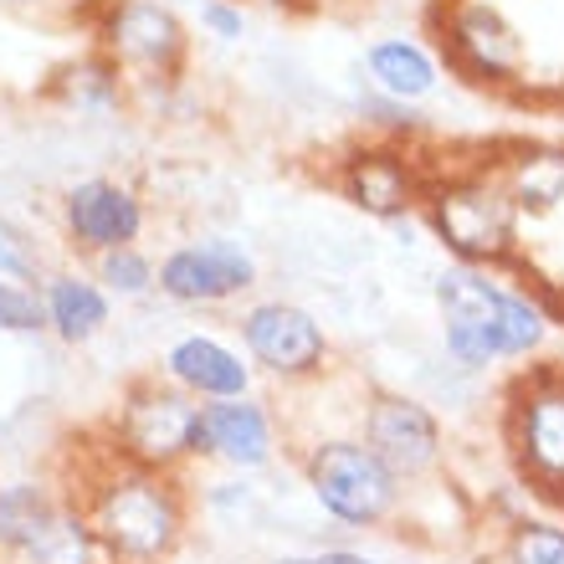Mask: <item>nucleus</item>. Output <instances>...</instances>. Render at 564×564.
Listing matches in <instances>:
<instances>
[{
	"label": "nucleus",
	"mask_w": 564,
	"mask_h": 564,
	"mask_svg": "<svg viewBox=\"0 0 564 564\" xmlns=\"http://www.w3.org/2000/svg\"><path fill=\"white\" fill-rule=\"evenodd\" d=\"M67 498L88 513L113 564H175L195 529V488L185 473H154L123 462L104 446H77L73 462L57 467Z\"/></svg>",
	"instance_id": "nucleus-1"
},
{
	"label": "nucleus",
	"mask_w": 564,
	"mask_h": 564,
	"mask_svg": "<svg viewBox=\"0 0 564 564\" xmlns=\"http://www.w3.org/2000/svg\"><path fill=\"white\" fill-rule=\"evenodd\" d=\"M431 313H436V344L457 370L488 380L503 365L539 359L554 334V313L534 293V282H519L513 268H446L431 272Z\"/></svg>",
	"instance_id": "nucleus-2"
},
{
	"label": "nucleus",
	"mask_w": 564,
	"mask_h": 564,
	"mask_svg": "<svg viewBox=\"0 0 564 564\" xmlns=\"http://www.w3.org/2000/svg\"><path fill=\"white\" fill-rule=\"evenodd\" d=\"M421 221L446 262H462V268H519L523 262V216L513 206L498 160L436 164L431 191L421 200Z\"/></svg>",
	"instance_id": "nucleus-3"
},
{
	"label": "nucleus",
	"mask_w": 564,
	"mask_h": 564,
	"mask_svg": "<svg viewBox=\"0 0 564 564\" xmlns=\"http://www.w3.org/2000/svg\"><path fill=\"white\" fill-rule=\"evenodd\" d=\"M293 462L313 513L334 523L344 539L380 534L411 503V488L375 457V446H365V436L355 426L303 436L293 446Z\"/></svg>",
	"instance_id": "nucleus-4"
},
{
	"label": "nucleus",
	"mask_w": 564,
	"mask_h": 564,
	"mask_svg": "<svg viewBox=\"0 0 564 564\" xmlns=\"http://www.w3.org/2000/svg\"><path fill=\"white\" fill-rule=\"evenodd\" d=\"M88 46H98L129 88L185 83L195 62V26L170 0H83L73 6Z\"/></svg>",
	"instance_id": "nucleus-5"
},
{
	"label": "nucleus",
	"mask_w": 564,
	"mask_h": 564,
	"mask_svg": "<svg viewBox=\"0 0 564 564\" xmlns=\"http://www.w3.org/2000/svg\"><path fill=\"white\" fill-rule=\"evenodd\" d=\"M241 355L252 359L257 380H268L278 390H308L324 386L334 375V334L318 318V308H308L303 297H282V293H257L247 297L231 318Z\"/></svg>",
	"instance_id": "nucleus-6"
},
{
	"label": "nucleus",
	"mask_w": 564,
	"mask_h": 564,
	"mask_svg": "<svg viewBox=\"0 0 564 564\" xmlns=\"http://www.w3.org/2000/svg\"><path fill=\"white\" fill-rule=\"evenodd\" d=\"M195 416L200 401H191L185 390H175L154 365L129 375L119 386V401L104 416L98 436L113 457L154 467V473H191L195 467Z\"/></svg>",
	"instance_id": "nucleus-7"
},
{
	"label": "nucleus",
	"mask_w": 564,
	"mask_h": 564,
	"mask_svg": "<svg viewBox=\"0 0 564 564\" xmlns=\"http://www.w3.org/2000/svg\"><path fill=\"white\" fill-rule=\"evenodd\" d=\"M431 36L446 62V77H462L482 93H519L529 83V36L498 0H436Z\"/></svg>",
	"instance_id": "nucleus-8"
},
{
	"label": "nucleus",
	"mask_w": 564,
	"mask_h": 564,
	"mask_svg": "<svg viewBox=\"0 0 564 564\" xmlns=\"http://www.w3.org/2000/svg\"><path fill=\"white\" fill-rule=\"evenodd\" d=\"M154 268V297L175 313H221L241 308L247 297L262 293V257L252 241L231 237V231H191V237L170 241Z\"/></svg>",
	"instance_id": "nucleus-9"
},
{
	"label": "nucleus",
	"mask_w": 564,
	"mask_h": 564,
	"mask_svg": "<svg viewBox=\"0 0 564 564\" xmlns=\"http://www.w3.org/2000/svg\"><path fill=\"white\" fill-rule=\"evenodd\" d=\"M355 431L405 488H436L452 462V431L442 411L411 386H365L355 401Z\"/></svg>",
	"instance_id": "nucleus-10"
},
{
	"label": "nucleus",
	"mask_w": 564,
	"mask_h": 564,
	"mask_svg": "<svg viewBox=\"0 0 564 564\" xmlns=\"http://www.w3.org/2000/svg\"><path fill=\"white\" fill-rule=\"evenodd\" d=\"M436 164L426 160L421 144H395V139H359V144L339 149L328 164L324 185L334 200L365 216L375 226H395L405 216H421V200L431 191Z\"/></svg>",
	"instance_id": "nucleus-11"
},
{
	"label": "nucleus",
	"mask_w": 564,
	"mask_h": 564,
	"mask_svg": "<svg viewBox=\"0 0 564 564\" xmlns=\"http://www.w3.org/2000/svg\"><path fill=\"white\" fill-rule=\"evenodd\" d=\"M154 226V200L129 175H77L57 195V237L62 257L93 262L113 247H139Z\"/></svg>",
	"instance_id": "nucleus-12"
},
{
	"label": "nucleus",
	"mask_w": 564,
	"mask_h": 564,
	"mask_svg": "<svg viewBox=\"0 0 564 564\" xmlns=\"http://www.w3.org/2000/svg\"><path fill=\"white\" fill-rule=\"evenodd\" d=\"M195 467L210 473H237V477H268L278 462L293 452V431L278 405L252 390L237 401H206L195 416Z\"/></svg>",
	"instance_id": "nucleus-13"
},
{
	"label": "nucleus",
	"mask_w": 564,
	"mask_h": 564,
	"mask_svg": "<svg viewBox=\"0 0 564 564\" xmlns=\"http://www.w3.org/2000/svg\"><path fill=\"white\" fill-rule=\"evenodd\" d=\"M503 446L519 477L554 498L564 488V370H529L503 395Z\"/></svg>",
	"instance_id": "nucleus-14"
},
{
	"label": "nucleus",
	"mask_w": 564,
	"mask_h": 564,
	"mask_svg": "<svg viewBox=\"0 0 564 564\" xmlns=\"http://www.w3.org/2000/svg\"><path fill=\"white\" fill-rule=\"evenodd\" d=\"M154 370L200 405L206 401H237V395H252V390L262 386L257 370H252V359L241 355L237 334L200 328V324L175 328V334L160 344Z\"/></svg>",
	"instance_id": "nucleus-15"
},
{
	"label": "nucleus",
	"mask_w": 564,
	"mask_h": 564,
	"mask_svg": "<svg viewBox=\"0 0 564 564\" xmlns=\"http://www.w3.org/2000/svg\"><path fill=\"white\" fill-rule=\"evenodd\" d=\"M36 293H42V313H46V339L57 344V349H93L98 339L113 334L119 324V303L108 293L104 282L93 278L88 262H77V257H62L52 262L42 282H36Z\"/></svg>",
	"instance_id": "nucleus-16"
},
{
	"label": "nucleus",
	"mask_w": 564,
	"mask_h": 564,
	"mask_svg": "<svg viewBox=\"0 0 564 564\" xmlns=\"http://www.w3.org/2000/svg\"><path fill=\"white\" fill-rule=\"evenodd\" d=\"M359 77L375 93H386L395 104L426 108L436 93L446 88V62L436 52V42H426L421 31H386L370 36L359 52Z\"/></svg>",
	"instance_id": "nucleus-17"
},
{
	"label": "nucleus",
	"mask_w": 564,
	"mask_h": 564,
	"mask_svg": "<svg viewBox=\"0 0 564 564\" xmlns=\"http://www.w3.org/2000/svg\"><path fill=\"white\" fill-rule=\"evenodd\" d=\"M46 98H52L62 113H73V119H83V123L123 119V113L134 108L129 77H123L98 46H83L77 57L62 62L57 73H52V83H46Z\"/></svg>",
	"instance_id": "nucleus-18"
},
{
	"label": "nucleus",
	"mask_w": 564,
	"mask_h": 564,
	"mask_svg": "<svg viewBox=\"0 0 564 564\" xmlns=\"http://www.w3.org/2000/svg\"><path fill=\"white\" fill-rule=\"evenodd\" d=\"M67 488L57 473H6L0 477V560L15 564L21 554L46 534V523L62 513Z\"/></svg>",
	"instance_id": "nucleus-19"
},
{
	"label": "nucleus",
	"mask_w": 564,
	"mask_h": 564,
	"mask_svg": "<svg viewBox=\"0 0 564 564\" xmlns=\"http://www.w3.org/2000/svg\"><path fill=\"white\" fill-rule=\"evenodd\" d=\"M498 170H503L523 221H544V216H554L564 206V149L560 144L508 149L503 160H498Z\"/></svg>",
	"instance_id": "nucleus-20"
},
{
	"label": "nucleus",
	"mask_w": 564,
	"mask_h": 564,
	"mask_svg": "<svg viewBox=\"0 0 564 564\" xmlns=\"http://www.w3.org/2000/svg\"><path fill=\"white\" fill-rule=\"evenodd\" d=\"M15 564H113V554L104 550V539L93 534V523L77 508V498H67L57 519L46 523V534Z\"/></svg>",
	"instance_id": "nucleus-21"
},
{
	"label": "nucleus",
	"mask_w": 564,
	"mask_h": 564,
	"mask_svg": "<svg viewBox=\"0 0 564 564\" xmlns=\"http://www.w3.org/2000/svg\"><path fill=\"white\" fill-rule=\"evenodd\" d=\"M88 268H93V278L113 293V303H119V308L160 303V297H154V268H160V257L149 252L144 241H139V247H113V252L93 257Z\"/></svg>",
	"instance_id": "nucleus-22"
},
{
	"label": "nucleus",
	"mask_w": 564,
	"mask_h": 564,
	"mask_svg": "<svg viewBox=\"0 0 564 564\" xmlns=\"http://www.w3.org/2000/svg\"><path fill=\"white\" fill-rule=\"evenodd\" d=\"M355 113H359V123L370 129V139H395V144H421V139H431L426 108L395 104L386 93H375L365 77H359V93H355Z\"/></svg>",
	"instance_id": "nucleus-23"
},
{
	"label": "nucleus",
	"mask_w": 564,
	"mask_h": 564,
	"mask_svg": "<svg viewBox=\"0 0 564 564\" xmlns=\"http://www.w3.org/2000/svg\"><path fill=\"white\" fill-rule=\"evenodd\" d=\"M46 272H52V252L42 247V237L21 216H11V210L0 206V278L36 288Z\"/></svg>",
	"instance_id": "nucleus-24"
},
{
	"label": "nucleus",
	"mask_w": 564,
	"mask_h": 564,
	"mask_svg": "<svg viewBox=\"0 0 564 564\" xmlns=\"http://www.w3.org/2000/svg\"><path fill=\"white\" fill-rule=\"evenodd\" d=\"M503 564H564V519H513L503 534Z\"/></svg>",
	"instance_id": "nucleus-25"
},
{
	"label": "nucleus",
	"mask_w": 564,
	"mask_h": 564,
	"mask_svg": "<svg viewBox=\"0 0 564 564\" xmlns=\"http://www.w3.org/2000/svg\"><path fill=\"white\" fill-rule=\"evenodd\" d=\"M0 339H46L42 293L31 282L0 278Z\"/></svg>",
	"instance_id": "nucleus-26"
},
{
	"label": "nucleus",
	"mask_w": 564,
	"mask_h": 564,
	"mask_svg": "<svg viewBox=\"0 0 564 564\" xmlns=\"http://www.w3.org/2000/svg\"><path fill=\"white\" fill-rule=\"evenodd\" d=\"M191 6H195L191 26L200 31L206 42L241 46L247 36H252V15H247V6H241V0H191Z\"/></svg>",
	"instance_id": "nucleus-27"
},
{
	"label": "nucleus",
	"mask_w": 564,
	"mask_h": 564,
	"mask_svg": "<svg viewBox=\"0 0 564 564\" xmlns=\"http://www.w3.org/2000/svg\"><path fill=\"white\" fill-rule=\"evenodd\" d=\"M62 0H0V11L6 15H36V11H52Z\"/></svg>",
	"instance_id": "nucleus-28"
},
{
	"label": "nucleus",
	"mask_w": 564,
	"mask_h": 564,
	"mask_svg": "<svg viewBox=\"0 0 564 564\" xmlns=\"http://www.w3.org/2000/svg\"><path fill=\"white\" fill-rule=\"evenodd\" d=\"M268 564H318V560H313V550H282V554H272Z\"/></svg>",
	"instance_id": "nucleus-29"
},
{
	"label": "nucleus",
	"mask_w": 564,
	"mask_h": 564,
	"mask_svg": "<svg viewBox=\"0 0 564 564\" xmlns=\"http://www.w3.org/2000/svg\"><path fill=\"white\" fill-rule=\"evenodd\" d=\"M380 564H426V560H380Z\"/></svg>",
	"instance_id": "nucleus-30"
},
{
	"label": "nucleus",
	"mask_w": 564,
	"mask_h": 564,
	"mask_svg": "<svg viewBox=\"0 0 564 564\" xmlns=\"http://www.w3.org/2000/svg\"><path fill=\"white\" fill-rule=\"evenodd\" d=\"M268 6H288V0H268Z\"/></svg>",
	"instance_id": "nucleus-31"
},
{
	"label": "nucleus",
	"mask_w": 564,
	"mask_h": 564,
	"mask_svg": "<svg viewBox=\"0 0 564 564\" xmlns=\"http://www.w3.org/2000/svg\"><path fill=\"white\" fill-rule=\"evenodd\" d=\"M0 564H6V560H0Z\"/></svg>",
	"instance_id": "nucleus-32"
}]
</instances>
